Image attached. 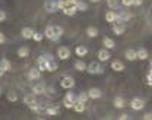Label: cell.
Returning a JSON list of instances; mask_svg holds the SVG:
<instances>
[{"label": "cell", "mask_w": 152, "mask_h": 120, "mask_svg": "<svg viewBox=\"0 0 152 120\" xmlns=\"http://www.w3.org/2000/svg\"><path fill=\"white\" fill-rule=\"evenodd\" d=\"M76 12H77V9H76V6H72V7H67V9H63V13L66 15V16H75Z\"/></svg>", "instance_id": "obj_26"}, {"label": "cell", "mask_w": 152, "mask_h": 120, "mask_svg": "<svg viewBox=\"0 0 152 120\" xmlns=\"http://www.w3.org/2000/svg\"><path fill=\"white\" fill-rule=\"evenodd\" d=\"M44 35L48 38V40L51 41H58L60 40V37L54 34V29H53V25H48L47 28H45V31H44Z\"/></svg>", "instance_id": "obj_3"}, {"label": "cell", "mask_w": 152, "mask_h": 120, "mask_svg": "<svg viewBox=\"0 0 152 120\" xmlns=\"http://www.w3.org/2000/svg\"><path fill=\"white\" fill-rule=\"evenodd\" d=\"M86 35H88L89 38H95V37L98 35V29H96L95 26H89V28L86 29Z\"/></svg>", "instance_id": "obj_27"}, {"label": "cell", "mask_w": 152, "mask_h": 120, "mask_svg": "<svg viewBox=\"0 0 152 120\" xmlns=\"http://www.w3.org/2000/svg\"><path fill=\"white\" fill-rule=\"evenodd\" d=\"M3 42H4V35L0 32V44H3Z\"/></svg>", "instance_id": "obj_47"}, {"label": "cell", "mask_w": 152, "mask_h": 120, "mask_svg": "<svg viewBox=\"0 0 152 120\" xmlns=\"http://www.w3.org/2000/svg\"><path fill=\"white\" fill-rule=\"evenodd\" d=\"M124 56H126V59L130 60V61H133V60L137 59V53H136L133 48H127V50H126V53H124Z\"/></svg>", "instance_id": "obj_18"}, {"label": "cell", "mask_w": 152, "mask_h": 120, "mask_svg": "<svg viewBox=\"0 0 152 120\" xmlns=\"http://www.w3.org/2000/svg\"><path fill=\"white\" fill-rule=\"evenodd\" d=\"M3 73H4V69H3V67H1V64H0V78L3 76Z\"/></svg>", "instance_id": "obj_48"}, {"label": "cell", "mask_w": 152, "mask_h": 120, "mask_svg": "<svg viewBox=\"0 0 152 120\" xmlns=\"http://www.w3.org/2000/svg\"><path fill=\"white\" fill-rule=\"evenodd\" d=\"M148 82H152V69H151V72L148 73Z\"/></svg>", "instance_id": "obj_46"}, {"label": "cell", "mask_w": 152, "mask_h": 120, "mask_svg": "<svg viewBox=\"0 0 152 120\" xmlns=\"http://www.w3.org/2000/svg\"><path fill=\"white\" fill-rule=\"evenodd\" d=\"M111 69L115 70V72H123L124 70V64L120 60H114L113 63H111Z\"/></svg>", "instance_id": "obj_17"}, {"label": "cell", "mask_w": 152, "mask_h": 120, "mask_svg": "<svg viewBox=\"0 0 152 120\" xmlns=\"http://www.w3.org/2000/svg\"><path fill=\"white\" fill-rule=\"evenodd\" d=\"M34 29L32 28H23L22 31H20V34H22V37L25 38V40H29V38H32L34 37Z\"/></svg>", "instance_id": "obj_15"}, {"label": "cell", "mask_w": 152, "mask_h": 120, "mask_svg": "<svg viewBox=\"0 0 152 120\" xmlns=\"http://www.w3.org/2000/svg\"><path fill=\"white\" fill-rule=\"evenodd\" d=\"M47 57H48V72H56L57 69H58V66H57V61L53 59L50 54H48Z\"/></svg>", "instance_id": "obj_16"}, {"label": "cell", "mask_w": 152, "mask_h": 120, "mask_svg": "<svg viewBox=\"0 0 152 120\" xmlns=\"http://www.w3.org/2000/svg\"><path fill=\"white\" fill-rule=\"evenodd\" d=\"M57 57L60 60H67L70 57V50H69L67 47H60V48L57 50Z\"/></svg>", "instance_id": "obj_5"}, {"label": "cell", "mask_w": 152, "mask_h": 120, "mask_svg": "<svg viewBox=\"0 0 152 120\" xmlns=\"http://www.w3.org/2000/svg\"><path fill=\"white\" fill-rule=\"evenodd\" d=\"M45 35L44 34H39V32H34V37H32V40L34 41H41L42 38H44Z\"/></svg>", "instance_id": "obj_38"}, {"label": "cell", "mask_w": 152, "mask_h": 120, "mask_svg": "<svg viewBox=\"0 0 152 120\" xmlns=\"http://www.w3.org/2000/svg\"><path fill=\"white\" fill-rule=\"evenodd\" d=\"M7 100L15 102V101H18V95H16L15 92H9V94H7Z\"/></svg>", "instance_id": "obj_37"}, {"label": "cell", "mask_w": 152, "mask_h": 120, "mask_svg": "<svg viewBox=\"0 0 152 120\" xmlns=\"http://www.w3.org/2000/svg\"><path fill=\"white\" fill-rule=\"evenodd\" d=\"M66 100L70 101V102H73V104H75L76 100H77V97H76L73 92H67V94H66Z\"/></svg>", "instance_id": "obj_32"}, {"label": "cell", "mask_w": 152, "mask_h": 120, "mask_svg": "<svg viewBox=\"0 0 152 120\" xmlns=\"http://www.w3.org/2000/svg\"><path fill=\"white\" fill-rule=\"evenodd\" d=\"M45 113H47L48 116H56L57 113H58V110H57L56 107H48V108L45 110Z\"/></svg>", "instance_id": "obj_35"}, {"label": "cell", "mask_w": 152, "mask_h": 120, "mask_svg": "<svg viewBox=\"0 0 152 120\" xmlns=\"http://www.w3.org/2000/svg\"><path fill=\"white\" fill-rule=\"evenodd\" d=\"M143 119L145 120H152V113H146V114L143 116Z\"/></svg>", "instance_id": "obj_43"}, {"label": "cell", "mask_w": 152, "mask_h": 120, "mask_svg": "<svg viewBox=\"0 0 152 120\" xmlns=\"http://www.w3.org/2000/svg\"><path fill=\"white\" fill-rule=\"evenodd\" d=\"M107 4L110 9H117L118 7V0H107Z\"/></svg>", "instance_id": "obj_33"}, {"label": "cell", "mask_w": 152, "mask_h": 120, "mask_svg": "<svg viewBox=\"0 0 152 120\" xmlns=\"http://www.w3.org/2000/svg\"><path fill=\"white\" fill-rule=\"evenodd\" d=\"M60 86L64 88V89H72V88L75 86V79L70 78V76H64V78L61 79V82H60Z\"/></svg>", "instance_id": "obj_2"}, {"label": "cell", "mask_w": 152, "mask_h": 120, "mask_svg": "<svg viewBox=\"0 0 152 120\" xmlns=\"http://www.w3.org/2000/svg\"><path fill=\"white\" fill-rule=\"evenodd\" d=\"M121 4H123V6H132L133 0H121Z\"/></svg>", "instance_id": "obj_41"}, {"label": "cell", "mask_w": 152, "mask_h": 120, "mask_svg": "<svg viewBox=\"0 0 152 120\" xmlns=\"http://www.w3.org/2000/svg\"><path fill=\"white\" fill-rule=\"evenodd\" d=\"M132 18V13L130 12H126V10H121L117 13V20L118 22H126V20H130Z\"/></svg>", "instance_id": "obj_11"}, {"label": "cell", "mask_w": 152, "mask_h": 120, "mask_svg": "<svg viewBox=\"0 0 152 120\" xmlns=\"http://www.w3.org/2000/svg\"><path fill=\"white\" fill-rule=\"evenodd\" d=\"M63 104H64V107H66V108H73V105H75L73 102H70V101H67V100H66V98L63 100Z\"/></svg>", "instance_id": "obj_39"}, {"label": "cell", "mask_w": 152, "mask_h": 120, "mask_svg": "<svg viewBox=\"0 0 152 120\" xmlns=\"http://www.w3.org/2000/svg\"><path fill=\"white\" fill-rule=\"evenodd\" d=\"M29 108H31L32 111H37V113H38V111H41V107H39V104H37V102H35V104H32Z\"/></svg>", "instance_id": "obj_40"}, {"label": "cell", "mask_w": 152, "mask_h": 120, "mask_svg": "<svg viewBox=\"0 0 152 120\" xmlns=\"http://www.w3.org/2000/svg\"><path fill=\"white\" fill-rule=\"evenodd\" d=\"M105 19H107V22H115V20H117V13L113 12V10L107 12V13H105Z\"/></svg>", "instance_id": "obj_28"}, {"label": "cell", "mask_w": 152, "mask_h": 120, "mask_svg": "<svg viewBox=\"0 0 152 120\" xmlns=\"http://www.w3.org/2000/svg\"><path fill=\"white\" fill-rule=\"evenodd\" d=\"M6 19V12H3V10H0V22H3V20Z\"/></svg>", "instance_id": "obj_42"}, {"label": "cell", "mask_w": 152, "mask_h": 120, "mask_svg": "<svg viewBox=\"0 0 152 120\" xmlns=\"http://www.w3.org/2000/svg\"><path fill=\"white\" fill-rule=\"evenodd\" d=\"M148 85H149V86H152V82H148Z\"/></svg>", "instance_id": "obj_50"}, {"label": "cell", "mask_w": 152, "mask_h": 120, "mask_svg": "<svg viewBox=\"0 0 152 120\" xmlns=\"http://www.w3.org/2000/svg\"><path fill=\"white\" fill-rule=\"evenodd\" d=\"M76 9H77V12H85V10L88 9V6H86V3H85V1L77 0V1H76Z\"/></svg>", "instance_id": "obj_30"}, {"label": "cell", "mask_w": 152, "mask_h": 120, "mask_svg": "<svg viewBox=\"0 0 152 120\" xmlns=\"http://www.w3.org/2000/svg\"><path fill=\"white\" fill-rule=\"evenodd\" d=\"M0 64H1V67L4 69V72H9V70H12V64H10V61H9L7 59H1Z\"/></svg>", "instance_id": "obj_29"}, {"label": "cell", "mask_w": 152, "mask_h": 120, "mask_svg": "<svg viewBox=\"0 0 152 120\" xmlns=\"http://www.w3.org/2000/svg\"><path fill=\"white\" fill-rule=\"evenodd\" d=\"M44 9L47 10V12H50V13H53V12H56L57 9V1L56 0H45L44 1Z\"/></svg>", "instance_id": "obj_6"}, {"label": "cell", "mask_w": 152, "mask_h": 120, "mask_svg": "<svg viewBox=\"0 0 152 120\" xmlns=\"http://www.w3.org/2000/svg\"><path fill=\"white\" fill-rule=\"evenodd\" d=\"M142 3H143V0H133V4L134 6H140Z\"/></svg>", "instance_id": "obj_44"}, {"label": "cell", "mask_w": 152, "mask_h": 120, "mask_svg": "<svg viewBox=\"0 0 152 120\" xmlns=\"http://www.w3.org/2000/svg\"><path fill=\"white\" fill-rule=\"evenodd\" d=\"M92 3H98V1H101V0H91Z\"/></svg>", "instance_id": "obj_49"}, {"label": "cell", "mask_w": 152, "mask_h": 120, "mask_svg": "<svg viewBox=\"0 0 152 120\" xmlns=\"http://www.w3.org/2000/svg\"><path fill=\"white\" fill-rule=\"evenodd\" d=\"M76 1H77V0H58V1H57V7H58L60 10H63V9L76 6Z\"/></svg>", "instance_id": "obj_4"}, {"label": "cell", "mask_w": 152, "mask_h": 120, "mask_svg": "<svg viewBox=\"0 0 152 120\" xmlns=\"http://www.w3.org/2000/svg\"><path fill=\"white\" fill-rule=\"evenodd\" d=\"M102 44H104V45H105V48H108V50L114 48V45H115L114 40L113 38H110V37H105V38L102 40Z\"/></svg>", "instance_id": "obj_21"}, {"label": "cell", "mask_w": 152, "mask_h": 120, "mask_svg": "<svg viewBox=\"0 0 152 120\" xmlns=\"http://www.w3.org/2000/svg\"><path fill=\"white\" fill-rule=\"evenodd\" d=\"M38 69L42 72V70H47L48 72V57L47 56H41L38 59Z\"/></svg>", "instance_id": "obj_8"}, {"label": "cell", "mask_w": 152, "mask_h": 120, "mask_svg": "<svg viewBox=\"0 0 152 120\" xmlns=\"http://www.w3.org/2000/svg\"><path fill=\"white\" fill-rule=\"evenodd\" d=\"M151 67H152V60H151Z\"/></svg>", "instance_id": "obj_51"}, {"label": "cell", "mask_w": 152, "mask_h": 120, "mask_svg": "<svg viewBox=\"0 0 152 120\" xmlns=\"http://www.w3.org/2000/svg\"><path fill=\"white\" fill-rule=\"evenodd\" d=\"M86 72H88V73H91V75H101V73L104 72V69H102V66H101L99 63L92 61V63H89V64H88Z\"/></svg>", "instance_id": "obj_1"}, {"label": "cell", "mask_w": 152, "mask_h": 120, "mask_svg": "<svg viewBox=\"0 0 152 120\" xmlns=\"http://www.w3.org/2000/svg\"><path fill=\"white\" fill-rule=\"evenodd\" d=\"M0 95H1V89H0Z\"/></svg>", "instance_id": "obj_52"}, {"label": "cell", "mask_w": 152, "mask_h": 120, "mask_svg": "<svg viewBox=\"0 0 152 120\" xmlns=\"http://www.w3.org/2000/svg\"><path fill=\"white\" fill-rule=\"evenodd\" d=\"M130 107H132L133 110H136V111H139V110H142L143 107H145V102L142 98H133L130 101Z\"/></svg>", "instance_id": "obj_7"}, {"label": "cell", "mask_w": 152, "mask_h": 120, "mask_svg": "<svg viewBox=\"0 0 152 120\" xmlns=\"http://www.w3.org/2000/svg\"><path fill=\"white\" fill-rule=\"evenodd\" d=\"M32 92H34L35 95L45 94V83H42V82H38V83H35V85L32 86Z\"/></svg>", "instance_id": "obj_10"}, {"label": "cell", "mask_w": 152, "mask_h": 120, "mask_svg": "<svg viewBox=\"0 0 152 120\" xmlns=\"http://www.w3.org/2000/svg\"><path fill=\"white\" fill-rule=\"evenodd\" d=\"M73 108H75V111H77V113H82V111L85 110V102H83V101L76 100L75 105H73Z\"/></svg>", "instance_id": "obj_23"}, {"label": "cell", "mask_w": 152, "mask_h": 120, "mask_svg": "<svg viewBox=\"0 0 152 120\" xmlns=\"http://www.w3.org/2000/svg\"><path fill=\"white\" fill-rule=\"evenodd\" d=\"M136 53H137V59H140V60L148 59V50L146 48H139Z\"/></svg>", "instance_id": "obj_24"}, {"label": "cell", "mask_w": 152, "mask_h": 120, "mask_svg": "<svg viewBox=\"0 0 152 120\" xmlns=\"http://www.w3.org/2000/svg\"><path fill=\"white\" fill-rule=\"evenodd\" d=\"M86 63L83 61V60H77L75 63V69L76 70H79V72H83V70H86Z\"/></svg>", "instance_id": "obj_22"}, {"label": "cell", "mask_w": 152, "mask_h": 120, "mask_svg": "<svg viewBox=\"0 0 152 120\" xmlns=\"http://www.w3.org/2000/svg\"><path fill=\"white\" fill-rule=\"evenodd\" d=\"M28 78L32 80H37L41 78V70L37 69V67H32V69H29V72H28Z\"/></svg>", "instance_id": "obj_12"}, {"label": "cell", "mask_w": 152, "mask_h": 120, "mask_svg": "<svg viewBox=\"0 0 152 120\" xmlns=\"http://www.w3.org/2000/svg\"><path fill=\"white\" fill-rule=\"evenodd\" d=\"M124 31H126V25L123 22H117L113 25V32L115 35H121V34H124Z\"/></svg>", "instance_id": "obj_9"}, {"label": "cell", "mask_w": 152, "mask_h": 120, "mask_svg": "<svg viewBox=\"0 0 152 120\" xmlns=\"http://www.w3.org/2000/svg\"><path fill=\"white\" fill-rule=\"evenodd\" d=\"M120 119H121V120H127V119H129V114H126V113H123V114L120 116Z\"/></svg>", "instance_id": "obj_45"}, {"label": "cell", "mask_w": 152, "mask_h": 120, "mask_svg": "<svg viewBox=\"0 0 152 120\" xmlns=\"http://www.w3.org/2000/svg\"><path fill=\"white\" fill-rule=\"evenodd\" d=\"M110 57H111V56H110V53H108V48H102V50L98 51V60H99V61H107Z\"/></svg>", "instance_id": "obj_13"}, {"label": "cell", "mask_w": 152, "mask_h": 120, "mask_svg": "<svg viewBox=\"0 0 152 120\" xmlns=\"http://www.w3.org/2000/svg\"><path fill=\"white\" fill-rule=\"evenodd\" d=\"M34 95H35V94H28V95H25V97H23V102H25L28 107H31L32 104H35V102H37Z\"/></svg>", "instance_id": "obj_19"}, {"label": "cell", "mask_w": 152, "mask_h": 120, "mask_svg": "<svg viewBox=\"0 0 152 120\" xmlns=\"http://www.w3.org/2000/svg\"><path fill=\"white\" fill-rule=\"evenodd\" d=\"M53 29H54V34H56V35H58V37L63 35V28H61L60 25H53Z\"/></svg>", "instance_id": "obj_34"}, {"label": "cell", "mask_w": 152, "mask_h": 120, "mask_svg": "<svg viewBox=\"0 0 152 120\" xmlns=\"http://www.w3.org/2000/svg\"><path fill=\"white\" fill-rule=\"evenodd\" d=\"M88 95H89L91 100H96V98H101L102 92H101V89H98V88H91V89L88 91Z\"/></svg>", "instance_id": "obj_14"}, {"label": "cell", "mask_w": 152, "mask_h": 120, "mask_svg": "<svg viewBox=\"0 0 152 120\" xmlns=\"http://www.w3.org/2000/svg\"><path fill=\"white\" fill-rule=\"evenodd\" d=\"M89 98V95H88V92H80L79 95H77V100L79 101H83V102H86Z\"/></svg>", "instance_id": "obj_36"}, {"label": "cell", "mask_w": 152, "mask_h": 120, "mask_svg": "<svg viewBox=\"0 0 152 120\" xmlns=\"http://www.w3.org/2000/svg\"><path fill=\"white\" fill-rule=\"evenodd\" d=\"M76 56H79V57H83V56H86L88 54V48L86 47H83V45H77L75 50Z\"/></svg>", "instance_id": "obj_20"}, {"label": "cell", "mask_w": 152, "mask_h": 120, "mask_svg": "<svg viewBox=\"0 0 152 120\" xmlns=\"http://www.w3.org/2000/svg\"><path fill=\"white\" fill-rule=\"evenodd\" d=\"M114 107L123 108V107H124V100H123L121 97H115V98H114Z\"/></svg>", "instance_id": "obj_31"}, {"label": "cell", "mask_w": 152, "mask_h": 120, "mask_svg": "<svg viewBox=\"0 0 152 120\" xmlns=\"http://www.w3.org/2000/svg\"><path fill=\"white\" fill-rule=\"evenodd\" d=\"M28 54H29V48L28 47H19L18 48V56L19 57H28Z\"/></svg>", "instance_id": "obj_25"}]
</instances>
